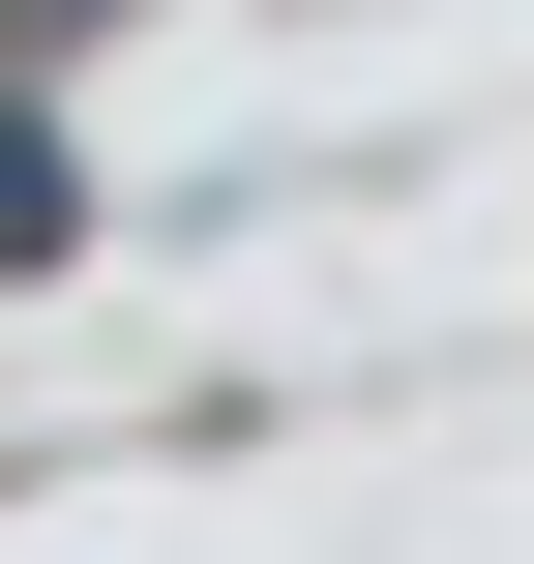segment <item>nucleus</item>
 I'll return each mask as SVG.
<instances>
[{
    "label": "nucleus",
    "instance_id": "1",
    "mask_svg": "<svg viewBox=\"0 0 534 564\" xmlns=\"http://www.w3.org/2000/svg\"><path fill=\"white\" fill-rule=\"evenodd\" d=\"M30 238H59V119H0V268H30Z\"/></svg>",
    "mask_w": 534,
    "mask_h": 564
}]
</instances>
